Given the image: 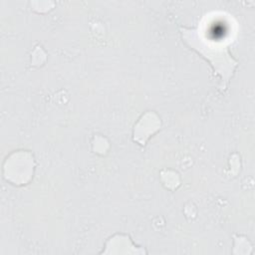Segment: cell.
Instances as JSON below:
<instances>
[{
    "instance_id": "obj_1",
    "label": "cell",
    "mask_w": 255,
    "mask_h": 255,
    "mask_svg": "<svg viewBox=\"0 0 255 255\" xmlns=\"http://www.w3.org/2000/svg\"><path fill=\"white\" fill-rule=\"evenodd\" d=\"M180 34L184 43L209 63L214 73L221 78L223 87H226L234 74L237 62L229 53L223 38L199 28L181 27Z\"/></svg>"
}]
</instances>
